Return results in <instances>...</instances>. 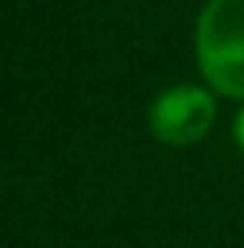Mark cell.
<instances>
[{"instance_id":"cell-1","label":"cell","mask_w":244,"mask_h":248,"mask_svg":"<svg viewBox=\"0 0 244 248\" xmlns=\"http://www.w3.org/2000/svg\"><path fill=\"white\" fill-rule=\"evenodd\" d=\"M194 50L204 81L244 101V0H207L198 17Z\"/></svg>"},{"instance_id":"cell-2","label":"cell","mask_w":244,"mask_h":248,"mask_svg":"<svg viewBox=\"0 0 244 248\" xmlns=\"http://www.w3.org/2000/svg\"><path fill=\"white\" fill-rule=\"evenodd\" d=\"M214 97L204 87H171L151 104V131L164 144H194L214 124Z\"/></svg>"},{"instance_id":"cell-3","label":"cell","mask_w":244,"mask_h":248,"mask_svg":"<svg viewBox=\"0 0 244 248\" xmlns=\"http://www.w3.org/2000/svg\"><path fill=\"white\" fill-rule=\"evenodd\" d=\"M234 141H238V148H241V155H244V108L234 118Z\"/></svg>"}]
</instances>
